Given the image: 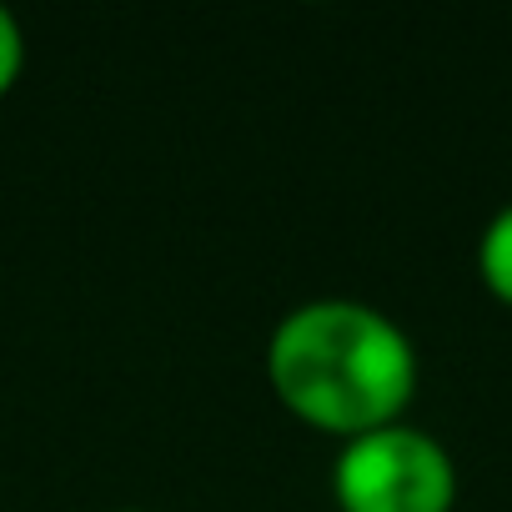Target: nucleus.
<instances>
[{"label": "nucleus", "instance_id": "nucleus-4", "mask_svg": "<svg viewBox=\"0 0 512 512\" xmlns=\"http://www.w3.org/2000/svg\"><path fill=\"white\" fill-rule=\"evenodd\" d=\"M21 61H26V41H21V26L16 16L0 6V96H6L21 76Z\"/></svg>", "mask_w": 512, "mask_h": 512}, {"label": "nucleus", "instance_id": "nucleus-2", "mask_svg": "<svg viewBox=\"0 0 512 512\" xmlns=\"http://www.w3.org/2000/svg\"><path fill=\"white\" fill-rule=\"evenodd\" d=\"M332 487L342 512H452L457 467L437 437L392 422L347 437L332 467Z\"/></svg>", "mask_w": 512, "mask_h": 512}, {"label": "nucleus", "instance_id": "nucleus-1", "mask_svg": "<svg viewBox=\"0 0 512 512\" xmlns=\"http://www.w3.org/2000/svg\"><path fill=\"white\" fill-rule=\"evenodd\" d=\"M277 397L312 427L362 437L392 427L417 392L407 332L367 302L327 297L287 312L267 342Z\"/></svg>", "mask_w": 512, "mask_h": 512}, {"label": "nucleus", "instance_id": "nucleus-3", "mask_svg": "<svg viewBox=\"0 0 512 512\" xmlns=\"http://www.w3.org/2000/svg\"><path fill=\"white\" fill-rule=\"evenodd\" d=\"M477 272H482L487 292L512 307V206H502L487 221V231L477 241Z\"/></svg>", "mask_w": 512, "mask_h": 512}]
</instances>
